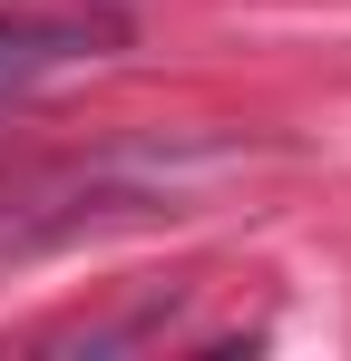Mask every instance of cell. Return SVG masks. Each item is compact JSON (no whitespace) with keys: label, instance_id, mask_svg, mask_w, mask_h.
<instances>
[{"label":"cell","instance_id":"obj_1","mask_svg":"<svg viewBox=\"0 0 351 361\" xmlns=\"http://www.w3.org/2000/svg\"><path fill=\"white\" fill-rule=\"evenodd\" d=\"M78 49H98L88 30H39V20H0V88H20V78H39V68L78 59Z\"/></svg>","mask_w":351,"mask_h":361}]
</instances>
